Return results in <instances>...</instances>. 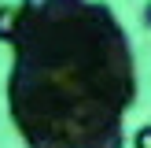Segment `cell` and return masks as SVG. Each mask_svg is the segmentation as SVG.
<instances>
[{
    "instance_id": "1",
    "label": "cell",
    "mask_w": 151,
    "mask_h": 148,
    "mask_svg": "<svg viewBox=\"0 0 151 148\" xmlns=\"http://www.w3.org/2000/svg\"><path fill=\"white\" fill-rule=\"evenodd\" d=\"M29 15V30L22 26L26 33L19 37L15 104L55 85L59 93L22 111V130L37 148H44L55 118H63L52 148H70V122H78V148H114L118 115L129 96V67L118 26L74 0H55L52 7H33Z\"/></svg>"
}]
</instances>
